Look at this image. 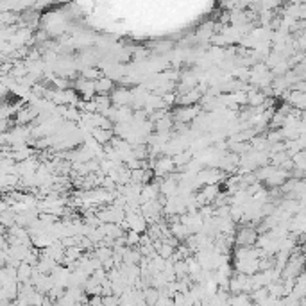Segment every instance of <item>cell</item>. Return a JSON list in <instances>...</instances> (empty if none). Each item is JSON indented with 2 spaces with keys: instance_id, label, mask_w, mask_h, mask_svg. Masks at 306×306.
<instances>
[{
  "instance_id": "6da1fadb",
  "label": "cell",
  "mask_w": 306,
  "mask_h": 306,
  "mask_svg": "<svg viewBox=\"0 0 306 306\" xmlns=\"http://www.w3.org/2000/svg\"><path fill=\"white\" fill-rule=\"evenodd\" d=\"M258 236V229L251 228V226L238 228L235 231V244H236V247H255Z\"/></svg>"
},
{
  "instance_id": "7a4b0ae2",
  "label": "cell",
  "mask_w": 306,
  "mask_h": 306,
  "mask_svg": "<svg viewBox=\"0 0 306 306\" xmlns=\"http://www.w3.org/2000/svg\"><path fill=\"white\" fill-rule=\"evenodd\" d=\"M174 115H176V120L179 124H188V122H192V120H197L199 108H195V106H190V108L181 106V108H177L176 111H174Z\"/></svg>"
},
{
  "instance_id": "3957f363",
  "label": "cell",
  "mask_w": 306,
  "mask_h": 306,
  "mask_svg": "<svg viewBox=\"0 0 306 306\" xmlns=\"http://www.w3.org/2000/svg\"><path fill=\"white\" fill-rule=\"evenodd\" d=\"M177 166L174 163V158H168V156H163L160 160L156 161V174L158 176H172V172L176 170Z\"/></svg>"
},
{
  "instance_id": "277c9868",
  "label": "cell",
  "mask_w": 306,
  "mask_h": 306,
  "mask_svg": "<svg viewBox=\"0 0 306 306\" xmlns=\"http://www.w3.org/2000/svg\"><path fill=\"white\" fill-rule=\"evenodd\" d=\"M115 83L113 79L108 77V75H102V77L95 83V90H97V95H111L115 92Z\"/></svg>"
},
{
  "instance_id": "5b68a950",
  "label": "cell",
  "mask_w": 306,
  "mask_h": 306,
  "mask_svg": "<svg viewBox=\"0 0 306 306\" xmlns=\"http://www.w3.org/2000/svg\"><path fill=\"white\" fill-rule=\"evenodd\" d=\"M113 135H115V131L100 129V127H97V129L92 131V138H94V140L97 141L100 147L111 143V141H113Z\"/></svg>"
},
{
  "instance_id": "8992f818",
  "label": "cell",
  "mask_w": 306,
  "mask_h": 306,
  "mask_svg": "<svg viewBox=\"0 0 306 306\" xmlns=\"http://www.w3.org/2000/svg\"><path fill=\"white\" fill-rule=\"evenodd\" d=\"M102 306H118V296L102 297Z\"/></svg>"
},
{
  "instance_id": "52a82bcc",
  "label": "cell",
  "mask_w": 306,
  "mask_h": 306,
  "mask_svg": "<svg viewBox=\"0 0 306 306\" xmlns=\"http://www.w3.org/2000/svg\"><path fill=\"white\" fill-rule=\"evenodd\" d=\"M152 47H154V50H158V52H166L172 48V43L170 42H160L158 45H152Z\"/></svg>"
},
{
  "instance_id": "ba28073f",
  "label": "cell",
  "mask_w": 306,
  "mask_h": 306,
  "mask_svg": "<svg viewBox=\"0 0 306 306\" xmlns=\"http://www.w3.org/2000/svg\"><path fill=\"white\" fill-rule=\"evenodd\" d=\"M299 306H306V299H301V305Z\"/></svg>"
}]
</instances>
